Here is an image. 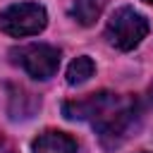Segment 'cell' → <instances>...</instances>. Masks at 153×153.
Instances as JSON below:
<instances>
[{"label": "cell", "mask_w": 153, "mask_h": 153, "mask_svg": "<svg viewBox=\"0 0 153 153\" xmlns=\"http://www.w3.org/2000/svg\"><path fill=\"white\" fill-rule=\"evenodd\" d=\"M148 31H151V24L141 12H136L134 7H120L108 19L105 38L112 48L127 53V50H134L136 45H141V41L148 36Z\"/></svg>", "instance_id": "cell-1"}, {"label": "cell", "mask_w": 153, "mask_h": 153, "mask_svg": "<svg viewBox=\"0 0 153 153\" xmlns=\"http://www.w3.org/2000/svg\"><path fill=\"white\" fill-rule=\"evenodd\" d=\"M31 151L33 153H76V141L65 131L48 129L31 143Z\"/></svg>", "instance_id": "cell-6"}, {"label": "cell", "mask_w": 153, "mask_h": 153, "mask_svg": "<svg viewBox=\"0 0 153 153\" xmlns=\"http://www.w3.org/2000/svg\"><path fill=\"white\" fill-rule=\"evenodd\" d=\"M93 72H96V62H93L88 55H79V57L72 60L69 67H67V84H69V86L84 84V81H88V79L93 76Z\"/></svg>", "instance_id": "cell-8"}, {"label": "cell", "mask_w": 153, "mask_h": 153, "mask_svg": "<svg viewBox=\"0 0 153 153\" xmlns=\"http://www.w3.org/2000/svg\"><path fill=\"white\" fill-rule=\"evenodd\" d=\"M141 117H143V108L136 98H124V103L103 122L96 127L98 136H100V143L103 148L112 151L117 146H122L141 124Z\"/></svg>", "instance_id": "cell-2"}, {"label": "cell", "mask_w": 153, "mask_h": 153, "mask_svg": "<svg viewBox=\"0 0 153 153\" xmlns=\"http://www.w3.org/2000/svg\"><path fill=\"white\" fill-rule=\"evenodd\" d=\"M143 153H146V151H143Z\"/></svg>", "instance_id": "cell-10"}, {"label": "cell", "mask_w": 153, "mask_h": 153, "mask_svg": "<svg viewBox=\"0 0 153 153\" xmlns=\"http://www.w3.org/2000/svg\"><path fill=\"white\" fill-rule=\"evenodd\" d=\"M17 55H19L17 62L22 65V69L29 76L41 79V81L50 79L60 67V50L48 43H33V45L19 48Z\"/></svg>", "instance_id": "cell-5"}, {"label": "cell", "mask_w": 153, "mask_h": 153, "mask_svg": "<svg viewBox=\"0 0 153 153\" xmlns=\"http://www.w3.org/2000/svg\"><path fill=\"white\" fill-rule=\"evenodd\" d=\"M124 103L122 96L110 93V91H98V93H88L86 98L79 100H67L62 105V115L67 120H86L93 124V129L98 124H103L120 105Z\"/></svg>", "instance_id": "cell-4"}, {"label": "cell", "mask_w": 153, "mask_h": 153, "mask_svg": "<svg viewBox=\"0 0 153 153\" xmlns=\"http://www.w3.org/2000/svg\"><path fill=\"white\" fill-rule=\"evenodd\" d=\"M143 2H148V5H153V0H143Z\"/></svg>", "instance_id": "cell-9"}, {"label": "cell", "mask_w": 153, "mask_h": 153, "mask_svg": "<svg viewBox=\"0 0 153 153\" xmlns=\"http://www.w3.org/2000/svg\"><path fill=\"white\" fill-rule=\"evenodd\" d=\"M48 12L38 2H17L0 12V31L12 38L36 36L45 29Z\"/></svg>", "instance_id": "cell-3"}, {"label": "cell", "mask_w": 153, "mask_h": 153, "mask_svg": "<svg viewBox=\"0 0 153 153\" xmlns=\"http://www.w3.org/2000/svg\"><path fill=\"white\" fill-rule=\"evenodd\" d=\"M103 7H105V0H74L69 7V17L81 26H91L103 14Z\"/></svg>", "instance_id": "cell-7"}]
</instances>
